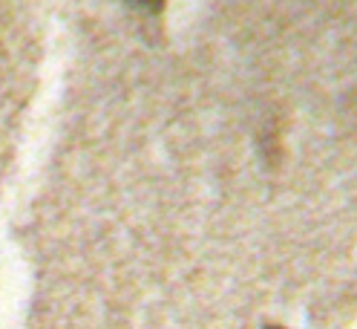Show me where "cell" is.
Here are the masks:
<instances>
[{
  "instance_id": "6da1fadb",
  "label": "cell",
  "mask_w": 357,
  "mask_h": 329,
  "mask_svg": "<svg viewBox=\"0 0 357 329\" xmlns=\"http://www.w3.org/2000/svg\"><path fill=\"white\" fill-rule=\"evenodd\" d=\"M139 3H144V6H150V9H162L165 0H139Z\"/></svg>"
}]
</instances>
